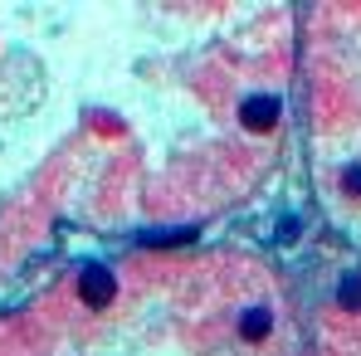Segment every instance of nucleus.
<instances>
[{
	"instance_id": "1",
	"label": "nucleus",
	"mask_w": 361,
	"mask_h": 356,
	"mask_svg": "<svg viewBox=\"0 0 361 356\" xmlns=\"http://www.w3.org/2000/svg\"><path fill=\"white\" fill-rule=\"evenodd\" d=\"M78 293H83V302H93V307H103L108 297L118 293V274H108L103 264H88V269L78 274Z\"/></svg>"
},
{
	"instance_id": "2",
	"label": "nucleus",
	"mask_w": 361,
	"mask_h": 356,
	"mask_svg": "<svg viewBox=\"0 0 361 356\" xmlns=\"http://www.w3.org/2000/svg\"><path fill=\"white\" fill-rule=\"evenodd\" d=\"M279 113H283V103L274 93H254V98H244V108H240L244 127H254V132H269L279 122Z\"/></svg>"
},
{
	"instance_id": "3",
	"label": "nucleus",
	"mask_w": 361,
	"mask_h": 356,
	"mask_svg": "<svg viewBox=\"0 0 361 356\" xmlns=\"http://www.w3.org/2000/svg\"><path fill=\"white\" fill-rule=\"evenodd\" d=\"M240 332L249 337V342L269 337V332H274V312H269V307H244V317H240Z\"/></svg>"
},
{
	"instance_id": "4",
	"label": "nucleus",
	"mask_w": 361,
	"mask_h": 356,
	"mask_svg": "<svg viewBox=\"0 0 361 356\" xmlns=\"http://www.w3.org/2000/svg\"><path fill=\"white\" fill-rule=\"evenodd\" d=\"M337 302H342L347 312H361V274H347V278L337 283Z\"/></svg>"
},
{
	"instance_id": "5",
	"label": "nucleus",
	"mask_w": 361,
	"mask_h": 356,
	"mask_svg": "<svg viewBox=\"0 0 361 356\" xmlns=\"http://www.w3.org/2000/svg\"><path fill=\"white\" fill-rule=\"evenodd\" d=\"M195 230H166V235H147V244H190Z\"/></svg>"
},
{
	"instance_id": "6",
	"label": "nucleus",
	"mask_w": 361,
	"mask_h": 356,
	"mask_svg": "<svg viewBox=\"0 0 361 356\" xmlns=\"http://www.w3.org/2000/svg\"><path fill=\"white\" fill-rule=\"evenodd\" d=\"M342 185H347V190H357V195H361V166H347V171H342Z\"/></svg>"
}]
</instances>
